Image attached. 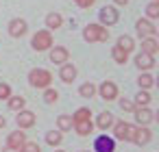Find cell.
Wrapping results in <instances>:
<instances>
[{
    "label": "cell",
    "mask_w": 159,
    "mask_h": 152,
    "mask_svg": "<svg viewBox=\"0 0 159 152\" xmlns=\"http://www.w3.org/2000/svg\"><path fill=\"white\" fill-rule=\"evenodd\" d=\"M7 100H9V109H11V111H16V113H18V111H22V109H24V104H26V100H24L22 96H9Z\"/></svg>",
    "instance_id": "cell-23"
},
{
    "label": "cell",
    "mask_w": 159,
    "mask_h": 152,
    "mask_svg": "<svg viewBox=\"0 0 159 152\" xmlns=\"http://www.w3.org/2000/svg\"><path fill=\"white\" fill-rule=\"evenodd\" d=\"M79 93H81L83 98H94V96H96V85H92V83H83L81 89H79Z\"/></svg>",
    "instance_id": "cell-28"
},
{
    "label": "cell",
    "mask_w": 159,
    "mask_h": 152,
    "mask_svg": "<svg viewBox=\"0 0 159 152\" xmlns=\"http://www.w3.org/2000/svg\"><path fill=\"white\" fill-rule=\"evenodd\" d=\"M83 35H85V39L92 41V44H96V41H107V39H109V33H107V28H105L102 24H87L85 31H83Z\"/></svg>",
    "instance_id": "cell-2"
},
{
    "label": "cell",
    "mask_w": 159,
    "mask_h": 152,
    "mask_svg": "<svg viewBox=\"0 0 159 152\" xmlns=\"http://www.w3.org/2000/svg\"><path fill=\"white\" fill-rule=\"evenodd\" d=\"M146 15H148V20L159 18V2H150V5L146 7Z\"/></svg>",
    "instance_id": "cell-31"
},
{
    "label": "cell",
    "mask_w": 159,
    "mask_h": 152,
    "mask_svg": "<svg viewBox=\"0 0 159 152\" xmlns=\"http://www.w3.org/2000/svg\"><path fill=\"white\" fill-rule=\"evenodd\" d=\"M16 122H18V128H31L33 124H35V113L33 111H18V117H16Z\"/></svg>",
    "instance_id": "cell-10"
},
{
    "label": "cell",
    "mask_w": 159,
    "mask_h": 152,
    "mask_svg": "<svg viewBox=\"0 0 159 152\" xmlns=\"http://www.w3.org/2000/svg\"><path fill=\"white\" fill-rule=\"evenodd\" d=\"M142 52L155 57V54L159 52V44H157V39H155V37H144V39H142Z\"/></svg>",
    "instance_id": "cell-15"
},
{
    "label": "cell",
    "mask_w": 159,
    "mask_h": 152,
    "mask_svg": "<svg viewBox=\"0 0 159 152\" xmlns=\"http://www.w3.org/2000/svg\"><path fill=\"white\" fill-rule=\"evenodd\" d=\"M57 152H63V150H57Z\"/></svg>",
    "instance_id": "cell-42"
},
{
    "label": "cell",
    "mask_w": 159,
    "mask_h": 152,
    "mask_svg": "<svg viewBox=\"0 0 159 152\" xmlns=\"http://www.w3.org/2000/svg\"><path fill=\"white\" fill-rule=\"evenodd\" d=\"M61 141H63L61 130H50V132H46V143H48V145H59Z\"/></svg>",
    "instance_id": "cell-25"
},
{
    "label": "cell",
    "mask_w": 159,
    "mask_h": 152,
    "mask_svg": "<svg viewBox=\"0 0 159 152\" xmlns=\"http://www.w3.org/2000/svg\"><path fill=\"white\" fill-rule=\"evenodd\" d=\"M5 126H7V119H5L2 115H0V128H5Z\"/></svg>",
    "instance_id": "cell-38"
},
{
    "label": "cell",
    "mask_w": 159,
    "mask_h": 152,
    "mask_svg": "<svg viewBox=\"0 0 159 152\" xmlns=\"http://www.w3.org/2000/svg\"><path fill=\"white\" fill-rule=\"evenodd\" d=\"M24 141H26V135L22 132V128H18V130H13V132L9 135V139H7V148L20 150V148L24 145Z\"/></svg>",
    "instance_id": "cell-11"
},
{
    "label": "cell",
    "mask_w": 159,
    "mask_h": 152,
    "mask_svg": "<svg viewBox=\"0 0 159 152\" xmlns=\"http://www.w3.org/2000/svg\"><path fill=\"white\" fill-rule=\"evenodd\" d=\"M2 152H20V150H13V148H5Z\"/></svg>",
    "instance_id": "cell-39"
},
{
    "label": "cell",
    "mask_w": 159,
    "mask_h": 152,
    "mask_svg": "<svg viewBox=\"0 0 159 152\" xmlns=\"http://www.w3.org/2000/svg\"><path fill=\"white\" fill-rule=\"evenodd\" d=\"M31 46H33V50H37V52L50 50V48H52V35H50V31H37V33L33 35V39H31Z\"/></svg>",
    "instance_id": "cell-3"
},
{
    "label": "cell",
    "mask_w": 159,
    "mask_h": 152,
    "mask_svg": "<svg viewBox=\"0 0 159 152\" xmlns=\"http://www.w3.org/2000/svg\"><path fill=\"white\" fill-rule=\"evenodd\" d=\"M133 113H135V122H137L139 126H148V124L152 122V117H155L148 106H137Z\"/></svg>",
    "instance_id": "cell-9"
},
{
    "label": "cell",
    "mask_w": 159,
    "mask_h": 152,
    "mask_svg": "<svg viewBox=\"0 0 159 152\" xmlns=\"http://www.w3.org/2000/svg\"><path fill=\"white\" fill-rule=\"evenodd\" d=\"M116 46H118L120 50H124V52L129 54V52H133V48H135V41H133V39H131L129 35H120V37H118V44H116Z\"/></svg>",
    "instance_id": "cell-20"
},
{
    "label": "cell",
    "mask_w": 159,
    "mask_h": 152,
    "mask_svg": "<svg viewBox=\"0 0 159 152\" xmlns=\"http://www.w3.org/2000/svg\"><path fill=\"white\" fill-rule=\"evenodd\" d=\"M74 130H76V135H81V137H87V135H92V130H94V124H92V119H85V122H74V126H72Z\"/></svg>",
    "instance_id": "cell-17"
},
{
    "label": "cell",
    "mask_w": 159,
    "mask_h": 152,
    "mask_svg": "<svg viewBox=\"0 0 159 152\" xmlns=\"http://www.w3.org/2000/svg\"><path fill=\"white\" fill-rule=\"evenodd\" d=\"M76 67L74 65H70V63H63L61 65V70H59V78L63 80V83H72L74 78H76Z\"/></svg>",
    "instance_id": "cell-14"
},
{
    "label": "cell",
    "mask_w": 159,
    "mask_h": 152,
    "mask_svg": "<svg viewBox=\"0 0 159 152\" xmlns=\"http://www.w3.org/2000/svg\"><path fill=\"white\" fill-rule=\"evenodd\" d=\"M26 31H29V24H26L22 18H16V20L9 22V35H11V37H24Z\"/></svg>",
    "instance_id": "cell-7"
},
{
    "label": "cell",
    "mask_w": 159,
    "mask_h": 152,
    "mask_svg": "<svg viewBox=\"0 0 159 152\" xmlns=\"http://www.w3.org/2000/svg\"><path fill=\"white\" fill-rule=\"evenodd\" d=\"M113 122H116L113 113H109V111H102V113L98 115V119H96V126H98L100 130H107L109 126H113Z\"/></svg>",
    "instance_id": "cell-16"
},
{
    "label": "cell",
    "mask_w": 159,
    "mask_h": 152,
    "mask_svg": "<svg viewBox=\"0 0 159 152\" xmlns=\"http://www.w3.org/2000/svg\"><path fill=\"white\" fill-rule=\"evenodd\" d=\"M120 109L124 111V113H133L137 106H135V102H131V100H126V98H122L120 100Z\"/></svg>",
    "instance_id": "cell-33"
},
{
    "label": "cell",
    "mask_w": 159,
    "mask_h": 152,
    "mask_svg": "<svg viewBox=\"0 0 159 152\" xmlns=\"http://www.w3.org/2000/svg\"><path fill=\"white\" fill-rule=\"evenodd\" d=\"M96 91H98V93H100V98H102V100H107V102L118 98V85H116V83H111V80H105Z\"/></svg>",
    "instance_id": "cell-4"
},
{
    "label": "cell",
    "mask_w": 159,
    "mask_h": 152,
    "mask_svg": "<svg viewBox=\"0 0 159 152\" xmlns=\"http://www.w3.org/2000/svg\"><path fill=\"white\" fill-rule=\"evenodd\" d=\"M152 2H159V0H152Z\"/></svg>",
    "instance_id": "cell-41"
},
{
    "label": "cell",
    "mask_w": 159,
    "mask_h": 152,
    "mask_svg": "<svg viewBox=\"0 0 159 152\" xmlns=\"http://www.w3.org/2000/svg\"><path fill=\"white\" fill-rule=\"evenodd\" d=\"M68 59H70L68 48H63V46H55V48L50 50V61H52V63L63 65V63H68Z\"/></svg>",
    "instance_id": "cell-8"
},
{
    "label": "cell",
    "mask_w": 159,
    "mask_h": 152,
    "mask_svg": "<svg viewBox=\"0 0 159 152\" xmlns=\"http://www.w3.org/2000/svg\"><path fill=\"white\" fill-rule=\"evenodd\" d=\"M111 57H113V61H116V63H118V65H124V63H126V61H129V54H126V52H124V50H120V48H118V46H116V48H113V50H111Z\"/></svg>",
    "instance_id": "cell-26"
},
{
    "label": "cell",
    "mask_w": 159,
    "mask_h": 152,
    "mask_svg": "<svg viewBox=\"0 0 159 152\" xmlns=\"http://www.w3.org/2000/svg\"><path fill=\"white\" fill-rule=\"evenodd\" d=\"M46 26H48V31L61 28V26H63V18H61L59 13H48V15H46Z\"/></svg>",
    "instance_id": "cell-19"
},
{
    "label": "cell",
    "mask_w": 159,
    "mask_h": 152,
    "mask_svg": "<svg viewBox=\"0 0 159 152\" xmlns=\"http://www.w3.org/2000/svg\"><path fill=\"white\" fill-rule=\"evenodd\" d=\"M29 83H31V87H35V89H46V87H50V83H52V74H50L48 70H42V67L31 70Z\"/></svg>",
    "instance_id": "cell-1"
},
{
    "label": "cell",
    "mask_w": 159,
    "mask_h": 152,
    "mask_svg": "<svg viewBox=\"0 0 159 152\" xmlns=\"http://www.w3.org/2000/svg\"><path fill=\"white\" fill-rule=\"evenodd\" d=\"M135 132H137V128L129 124V128H126V135H124V141H133V139H135Z\"/></svg>",
    "instance_id": "cell-35"
},
{
    "label": "cell",
    "mask_w": 159,
    "mask_h": 152,
    "mask_svg": "<svg viewBox=\"0 0 159 152\" xmlns=\"http://www.w3.org/2000/svg\"><path fill=\"white\" fill-rule=\"evenodd\" d=\"M57 100H59V91L46 87V91H44V102H46V104H57Z\"/></svg>",
    "instance_id": "cell-29"
},
{
    "label": "cell",
    "mask_w": 159,
    "mask_h": 152,
    "mask_svg": "<svg viewBox=\"0 0 159 152\" xmlns=\"http://www.w3.org/2000/svg\"><path fill=\"white\" fill-rule=\"evenodd\" d=\"M113 148H116V141L111 137H107V135H100L96 139V143H94L96 152H113Z\"/></svg>",
    "instance_id": "cell-12"
},
{
    "label": "cell",
    "mask_w": 159,
    "mask_h": 152,
    "mask_svg": "<svg viewBox=\"0 0 159 152\" xmlns=\"http://www.w3.org/2000/svg\"><path fill=\"white\" fill-rule=\"evenodd\" d=\"M113 124H116V126H113V135H116V139L124 141V135H126V128H129V124H126L124 119H116Z\"/></svg>",
    "instance_id": "cell-22"
},
{
    "label": "cell",
    "mask_w": 159,
    "mask_h": 152,
    "mask_svg": "<svg viewBox=\"0 0 159 152\" xmlns=\"http://www.w3.org/2000/svg\"><path fill=\"white\" fill-rule=\"evenodd\" d=\"M113 2H116L118 7H126V5H129V0H113Z\"/></svg>",
    "instance_id": "cell-37"
},
{
    "label": "cell",
    "mask_w": 159,
    "mask_h": 152,
    "mask_svg": "<svg viewBox=\"0 0 159 152\" xmlns=\"http://www.w3.org/2000/svg\"><path fill=\"white\" fill-rule=\"evenodd\" d=\"M85 119H92V111L89 109H79L74 115H72V122H85Z\"/></svg>",
    "instance_id": "cell-30"
},
{
    "label": "cell",
    "mask_w": 159,
    "mask_h": 152,
    "mask_svg": "<svg viewBox=\"0 0 159 152\" xmlns=\"http://www.w3.org/2000/svg\"><path fill=\"white\" fill-rule=\"evenodd\" d=\"M11 96V87L7 83H0V100H7Z\"/></svg>",
    "instance_id": "cell-34"
},
{
    "label": "cell",
    "mask_w": 159,
    "mask_h": 152,
    "mask_svg": "<svg viewBox=\"0 0 159 152\" xmlns=\"http://www.w3.org/2000/svg\"><path fill=\"white\" fill-rule=\"evenodd\" d=\"M81 152H89V150H81Z\"/></svg>",
    "instance_id": "cell-40"
},
{
    "label": "cell",
    "mask_w": 159,
    "mask_h": 152,
    "mask_svg": "<svg viewBox=\"0 0 159 152\" xmlns=\"http://www.w3.org/2000/svg\"><path fill=\"white\" fill-rule=\"evenodd\" d=\"M72 126H74V122H72V115H59V117H57V128H59L61 132H66V130H72Z\"/></svg>",
    "instance_id": "cell-21"
},
{
    "label": "cell",
    "mask_w": 159,
    "mask_h": 152,
    "mask_svg": "<svg viewBox=\"0 0 159 152\" xmlns=\"http://www.w3.org/2000/svg\"><path fill=\"white\" fill-rule=\"evenodd\" d=\"M135 31H137L139 37H155L157 35V28H155V24L150 20H137L135 22Z\"/></svg>",
    "instance_id": "cell-5"
},
{
    "label": "cell",
    "mask_w": 159,
    "mask_h": 152,
    "mask_svg": "<svg viewBox=\"0 0 159 152\" xmlns=\"http://www.w3.org/2000/svg\"><path fill=\"white\" fill-rule=\"evenodd\" d=\"M118 20H120V15H118V9L116 7H102L100 9V22L102 24L113 26V24H118Z\"/></svg>",
    "instance_id": "cell-6"
},
{
    "label": "cell",
    "mask_w": 159,
    "mask_h": 152,
    "mask_svg": "<svg viewBox=\"0 0 159 152\" xmlns=\"http://www.w3.org/2000/svg\"><path fill=\"white\" fill-rule=\"evenodd\" d=\"M74 2H76L81 9H87V7H92V5L96 2V0H74Z\"/></svg>",
    "instance_id": "cell-36"
},
{
    "label": "cell",
    "mask_w": 159,
    "mask_h": 152,
    "mask_svg": "<svg viewBox=\"0 0 159 152\" xmlns=\"http://www.w3.org/2000/svg\"><path fill=\"white\" fill-rule=\"evenodd\" d=\"M146 104H150V93L146 89H139L135 96V106H146Z\"/></svg>",
    "instance_id": "cell-27"
},
{
    "label": "cell",
    "mask_w": 159,
    "mask_h": 152,
    "mask_svg": "<svg viewBox=\"0 0 159 152\" xmlns=\"http://www.w3.org/2000/svg\"><path fill=\"white\" fill-rule=\"evenodd\" d=\"M135 65H137V70L148 72V70L155 67V57H150V54H146V52H139V54L135 57Z\"/></svg>",
    "instance_id": "cell-13"
},
{
    "label": "cell",
    "mask_w": 159,
    "mask_h": 152,
    "mask_svg": "<svg viewBox=\"0 0 159 152\" xmlns=\"http://www.w3.org/2000/svg\"><path fill=\"white\" fill-rule=\"evenodd\" d=\"M20 152H42V148L37 145V141H24V145L20 148Z\"/></svg>",
    "instance_id": "cell-32"
},
{
    "label": "cell",
    "mask_w": 159,
    "mask_h": 152,
    "mask_svg": "<svg viewBox=\"0 0 159 152\" xmlns=\"http://www.w3.org/2000/svg\"><path fill=\"white\" fill-rule=\"evenodd\" d=\"M137 85H139L142 89H146V91H148V89L155 85V78H152L148 72H144V74H139V78H137Z\"/></svg>",
    "instance_id": "cell-24"
},
{
    "label": "cell",
    "mask_w": 159,
    "mask_h": 152,
    "mask_svg": "<svg viewBox=\"0 0 159 152\" xmlns=\"http://www.w3.org/2000/svg\"><path fill=\"white\" fill-rule=\"evenodd\" d=\"M152 139V132L146 128V126H139L137 128V132H135V139H133V143H139V145H146L148 141Z\"/></svg>",
    "instance_id": "cell-18"
}]
</instances>
